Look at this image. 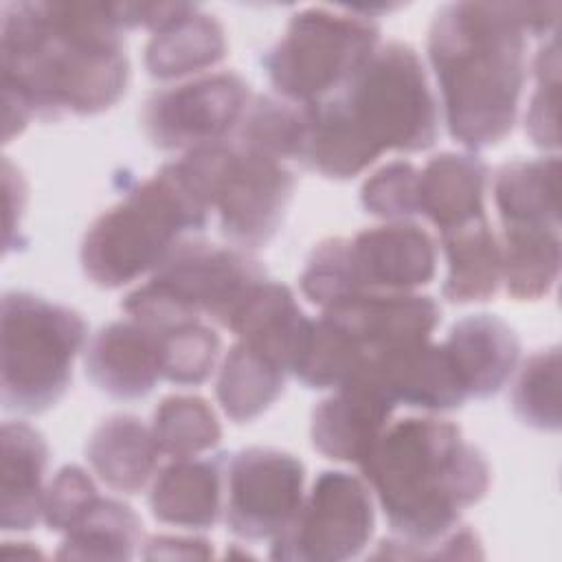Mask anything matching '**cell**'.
I'll return each mask as SVG.
<instances>
[{
  "mask_svg": "<svg viewBox=\"0 0 562 562\" xmlns=\"http://www.w3.org/2000/svg\"><path fill=\"white\" fill-rule=\"evenodd\" d=\"M119 2H4L0 57L4 143L33 116H92L127 90Z\"/></svg>",
  "mask_w": 562,
  "mask_h": 562,
  "instance_id": "1",
  "label": "cell"
},
{
  "mask_svg": "<svg viewBox=\"0 0 562 562\" xmlns=\"http://www.w3.org/2000/svg\"><path fill=\"white\" fill-rule=\"evenodd\" d=\"M364 481L395 536L382 540L373 558H454L481 555L476 536L459 527L461 512L479 503L490 487L485 454L468 443L448 419L419 415L389 422L364 461Z\"/></svg>",
  "mask_w": 562,
  "mask_h": 562,
  "instance_id": "2",
  "label": "cell"
},
{
  "mask_svg": "<svg viewBox=\"0 0 562 562\" xmlns=\"http://www.w3.org/2000/svg\"><path fill=\"white\" fill-rule=\"evenodd\" d=\"M305 108L301 165L349 180L384 151H424L439 136V103L413 46L380 44L353 77Z\"/></svg>",
  "mask_w": 562,
  "mask_h": 562,
  "instance_id": "3",
  "label": "cell"
},
{
  "mask_svg": "<svg viewBox=\"0 0 562 562\" xmlns=\"http://www.w3.org/2000/svg\"><path fill=\"white\" fill-rule=\"evenodd\" d=\"M525 4L450 2L428 31L443 121L450 136L479 151L501 143L516 123L527 75Z\"/></svg>",
  "mask_w": 562,
  "mask_h": 562,
  "instance_id": "4",
  "label": "cell"
},
{
  "mask_svg": "<svg viewBox=\"0 0 562 562\" xmlns=\"http://www.w3.org/2000/svg\"><path fill=\"white\" fill-rule=\"evenodd\" d=\"M209 222L206 204L191 191L176 162L130 189L86 231L79 259L99 288H121L154 272L171 250Z\"/></svg>",
  "mask_w": 562,
  "mask_h": 562,
  "instance_id": "5",
  "label": "cell"
},
{
  "mask_svg": "<svg viewBox=\"0 0 562 562\" xmlns=\"http://www.w3.org/2000/svg\"><path fill=\"white\" fill-rule=\"evenodd\" d=\"M266 279L263 266L244 248L187 237L145 285L123 299L121 307L127 316L154 327L195 321L206 314L231 329Z\"/></svg>",
  "mask_w": 562,
  "mask_h": 562,
  "instance_id": "6",
  "label": "cell"
},
{
  "mask_svg": "<svg viewBox=\"0 0 562 562\" xmlns=\"http://www.w3.org/2000/svg\"><path fill=\"white\" fill-rule=\"evenodd\" d=\"M88 338V325L68 305L33 292L2 296V408L40 415L70 386L72 364Z\"/></svg>",
  "mask_w": 562,
  "mask_h": 562,
  "instance_id": "7",
  "label": "cell"
},
{
  "mask_svg": "<svg viewBox=\"0 0 562 562\" xmlns=\"http://www.w3.org/2000/svg\"><path fill=\"white\" fill-rule=\"evenodd\" d=\"M191 191L217 213L220 233L237 248L266 246L281 228L294 193V173L235 140L184 151L173 160Z\"/></svg>",
  "mask_w": 562,
  "mask_h": 562,
  "instance_id": "8",
  "label": "cell"
},
{
  "mask_svg": "<svg viewBox=\"0 0 562 562\" xmlns=\"http://www.w3.org/2000/svg\"><path fill=\"white\" fill-rule=\"evenodd\" d=\"M378 46L380 26L371 15L307 7L290 18L261 66L285 101L312 105L342 88Z\"/></svg>",
  "mask_w": 562,
  "mask_h": 562,
  "instance_id": "9",
  "label": "cell"
},
{
  "mask_svg": "<svg viewBox=\"0 0 562 562\" xmlns=\"http://www.w3.org/2000/svg\"><path fill=\"white\" fill-rule=\"evenodd\" d=\"M375 512L364 479L323 470L294 518L272 538L270 558L292 562H338L356 558L371 540Z\"/></svg>",
  "mask_w": 562,
  "mask_h": 562,
  "instance_id": "10",
  "label": "cell"
},
{
  "mask_svg": "<svg viewBox=\"0 0 562 562\" xmlns=\"http://www.w3.org/2000/svg\"><path fill=\"white\" fill-rule=\"evenodd\" d=\"M250 103L248 81L233 72H211L156 90L143 105L140 123L158 149L191 151L228 140Z\"/></svg>",
  "mask_w": 562,
  "mask_h": 562,
  "instance_id": "11",
  "label": "cell"
},
{
  "mask_svg": "<svg viewBox=\"0 0 562 562\" xmlns=\"http://www.w3.org/2000/svg\"><path fill=\"white\" fill-rule=\"evenodd\" d=\"M305 468L279 448H244L224 457V522L248 542L281 533L303 503Z\"/></svg>",
  "mask_w": 562,
  "mask_h": 562,
  "instance_id": "12",
  "label": "cell"
},
{
  "mask_svg": "<svg viewBox=\"0 0 562 562\" xmlns=\"http://www.w3.org/2000/svg\"><path fill=\"white\" fill-rule=\"evenodd\" d=\"M321 316L349 342L360 378L400 351L430 340L441 310L435 299L415 292H358L325 307Z\"/></svg>",
  "mask_w": 562,
  "mask_h": 562,
  "instance_id": "13",
  "label": "cell"
},
{
  "mask_svg": "<svg viewBox=\"0 0 562 562\" xmlns=\"http://www.w3.org/2000/svg\"><path fill=\"white\" fill-rule=\"evenodd\" d=\"M347 266L353 294L411 292L435 277L437 244L419 224L395 220L347 237Z\"/></svg>",
  "mask_w": 562,
  "mask_h": 562,
  "instance_id": "14",
  "label": "cell"
},
{
  "mask_svg": "<svg viewBox=\"0 0 562 562\" xmlns=\"http://www.w3.org/2000/svg\"><path fill=\"white\" fill-rule=\"evenodd\" d=\"M395 402L367 378H356L312 411V446L331 461L362 463L382 430L389 426Z\"/></svg>",
  "mask_w": 562,
  "mask_h": 562,
  "instance_id": "15",
  "label": "cell"
},
{
  "mask_svg": "<svg viewBox=\"0 0 562 562\" xmlns=\"http://www.w3.org/2000/svg\"><path fill=\"white\" fill-rule=\"evenodd\" d=\"M90 382L114 400H143L162 380L158 331L132 316L103 325L86 345Z\"/></svg>",
  "mask_w": 562,
  "mask_h": 562,
  "instance_id": "16",
  "label": "cell"
},
{
  "mask_svg": "<svg viewBox=\"0 0 562 562\" xmlns=\"http://www.w3.org/2000/svg\"><path fill=\"white\" fill-rule=\"evenodd\" d=\"M441 345L468 400L496 395L520 360L518 334L494 314L457 321Z\"/></svg>",
  "mask_w": 562,
  "mask_h": 562,
  "instance_id": "17",
  "label": "cell"
},
{
  "mask_svg": "<svg viewBox=\"0 0 562 562\" xmlns=\"http://www.w3.org/2000/svg\"><path fill=\"white\" fill-rule=\"evenodd\" d=\"M224 457L173 459L151 481L149 509L165 525L209 529L224 512Z\"/></svg>",
  "mask_w": 562,
  "mask_h": 562,
  "instance_id": "18",
  "label": "cell"
},
{
  "mask_svg": "<svg viewBox=\"0 0 562 562\" xmlns=\"http://www.w3.org/2000/svg\"><path fill=\"white\" fill-rule=\"evenodd\" d=\"M487 165L476 154L441 151L419 169L417 215L448 231L485 215Z\"/></svg>",
  "mask_w": 562,
  "mask_h": 562,
  "instance_id": "19",
  "label": "cell"
},
{
  "mask_svg": "<svg viewBox=\"0 0 562 562\" xmlns=\"http://www.w3.org/2000/svg\"><path fill=\"white\" fill-rule=\"evenodd\" d=\"M2 531H29L42 520L48 443L26 422H4L2 430Z\"/></svg>",
  "mask_w": 562,
  "mask_h": 562,
  "instance_id": "20",
  "label": "cell"
},
{
  "mask_svg": "<svg viewBox=\"0 0 562 562\" xmlns=\"http://www.w3.org/2000/svg\"><path fill=\"white\" fill-rule=\"evenodd\" d=\"M160 448L151 426L130 413L103 419L86 441V459L114 492L138 494L156 474Z\"/></svg>",
  "mask_w": 562,
  "mask_h": 562,
  "instance_id": "21",
  "label": "cell"
},
{
  "mask_svg": "<svg viewBox=\"0 0 562 562\" xmlns=\"http://www.w3.org/2000/svg\"><path fill=\"white\" fill-rule=\"evenodd\" d=\"M226 57L222 24L189 4L165 26L151 33L145 46V68L158 81L198 75Z\"/></svg>",
  "mask_w": 562,
  "mask_h": 562,
  "instance_id": "22",
  "label": "cell"
},
{
  "mask_svg": "<svg viewBox=\"0 0 562 562\" xmlns=\"http://www.w3.org/2000/svg\"><path fill=\"white\" fill-rule=\"evenodd\" d=\"M446 257L441 296L450 303L487 301L501 283V241L487 215L439 231Z\"/></svg>",
  "mask_w": 562,
  "mask_h": 562,
  "instance_id": "23",
  "label": "cell"
},
{
  "mask_svg": "<svg viewBox=\"0 0 562 562\" xmlns=\"http://www.w3.org/2000/svg\"><path fill=\"white\" fill-rule=\"evenodd\" d=\"M558 176V156L501 165L494 173L492 193L503 226L560 228Z\"/></svg>",
  "mask_w": 562,
  "mask_h": 562,
  "instance_id": "24",
  "label": "cell"
},
{
  "mask_svg": "<svg viewBox=\"0 0 562 562\" xmlns=\"http://www.w3.org/2000/svg\"><path fill=\"white\" fill-rule=\"evenodd\" d=\"M288 371L237 340L224 356L215 395L222 411L237 424H246L266 413L283 393Z\"/></svg>",
  "mask_w": 562,
  "mask_h": 562,
  "instance_id": "25",
  "label": "cell"
},
{
  "mask_svg": "<svg viewBox=\"0 0 562 562\" xmlns=\"http://www.w3.org/2000/svg\"><path fill=\"white\" fill-rule=\"evenodd\" d=\"M501 281L520 301L551 292L560 272V228L503 226Z\"/></svg>",
  "mask_w": 562,
  "mask_h": 562,
  "instance_id": "26",
  "label": "cell"
},
{
  "mask_svg": "<svg viewBox=\"0 0 562 562\" xmlns=\"http://www.w3.org/2000/svg\"><path fill=\"white\" fill-rule=\"evenodd\" d=\"M138 514L116 501L97 496L77 522L64 533L57 558L77 560H130L143 544Z\"/></svg>",
  "mask_w": 562,
  "mask_h": 562,
  "instance_id": "27",
  "label": "cell"
},
{
  "mask_svg": "<svg viewBox=\"0 0 562 562\" xmlns=\"http://www.w3.org/2000/svg\"><path fill=\"white\" fill-rule=\"evenodd\" d=\"M305 108L285 99L252 97L239 125L235 143L274 160H301L305 145Z\"/></svg>",
  "mask_w": 562,
  "mask_h": 562,
  "instance_id": "28",
  "label": "cell"
},
{
  "mask_svg": "<svg viewBox=\"0 0 562 562\" xmlns=\"http://www.w3.org/2000/svg\"><path fill=\"white\" fill-rule=\"evenodd\" d=\"M151 432L160 452L171 459L198 457L222 439L215 411L200 395L165 397L154 411Z\"/></svg>",
  "mask_w": 562,
  "mask_h": 562,
  "instance_id": "29",
  "label": "cell"
},
{
  "mask_svg": "<svg viewBox=\"0 0 562 562\" xmlns=\"http://www.w3.org/2000/svg\"><path fill=\"white\" fill-rule=\"evenodd\" d=\"M154 329L158 331L162 380L195 386L213 373L222 351V338L213 327L195 318Z\"/></svg>",
  "mask_w": 562,
  "mask_h": 562,
  "instance_id": "30",
  "label": "cell"
},
{
  "mask_svg": "<svg viewBox=\"0 0 562 562\" xmlns=\"http://www.w3.org/2000/svg\"><path fill=\"white\" fill-rule=\"evenodd\" d=\"M514 415L536 430L560 428V349L549 347L529 356L512 389Z\"/></svg>",
  "mask_w": 562,
  "mask_h": 562,
  "instance_id": "31",
  "label": "cell"
},
{
  "mask_svg": "<svg viewBox=\"0 0 562 562\" xmlns=\"http://www.w3.org/2000/svg\"><path fill=\"white\" fill-rule=\"evenodd\" d=\"M419 169L408 160H393L371 173L360 189V204L367 213L395 222L417 215Z\"/></svg>",
  "mask_w": 562,
  "mask_h": 562,
  "instance_id": "32",
  "label": "cell"
},
{
  "mask_svg": "<svg viewBox=\"0 0 562 562\" xmlns=\"http://www.w3.org/2000/svg\"><path fill=\"white\" fill-rule=\"evenodd\" d=\"M558 37L555 33L551 40L540 46L533 72H536V90L531 94L527 114H525V132L529 134L531 143L540 149H558L560 134H558Z\"/></svg>",
  "mask_w": 562,
  "mask_h": 562,
  "instance_id": "33",
  "label": "cell"
},
{
  "mask_svg": "<svg viewBox=\"0 0 562 562\" xmlns=\"http://www.w3.org/2000/svg\"><path fill=\"white\" fill-rule=\"evenodd\" d=\"M301 292L318 307H329L353 294L347 266V237H329L314 246L299 277Z\"/></svg>",
  "mask_w": 562,
  "mask_h": 562,
  "instance_id": "34",
  "label": "cell"
},
{
  "mask_svg": "<svg viewBox=\"0 0 562 562\" xmlns=\"http://www.w3.org/2000/svg\"><path fill=\"white\" fill-rule=\"evenodd\" d=\"M97 496V485L83 468L64 465L44 492L42 520L50 531L66 533Z\"/></svg>",
  "mask_w": 562,
  "mask_h": 562,
  "instance_id": "35",
  "label": "cell"
},
{
  "mask_svg": "<svg viewBox=\"0 0 562 562\" xmlns=\"http://www.w3.org/2000/svg\"><path fill=\"white\" fill-rule=\"evenodd\" d=\"M143 558H211L213 547L204 538H182V536H154L143 542Z\"/></svg>",
  "mask_w": 562,
  "mask_h": 562,
  "instance_id": "36",
  "label": "cell"
}]
</instances>
